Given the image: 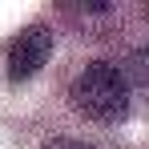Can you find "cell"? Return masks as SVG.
<instances>
[{"label":"cell","mask_w":149,"mask_h":149,"mask_svg":"<svg viewBox=\"0 0 149 149\" xmlns=\"http://www.w3.org/2000/svg\"><path fill=\"white\" fill-rule=\"evenodd\" d=\"M73 105L81 117L101 125H121L133 109V93H129V81L117 65L109 61H93L85 65L81 77L73 81Z\"/></svg>","instance_id":"obj_1"},{"label":"cell","mask_w":149,"mask_h":149,"mask_svg":"<svg viewBox=\"0 0 149 149\" xmlns=\"http://www.w3.org/2000/svg\"><path fill=\"white\" fill-rule=\"evenodd\" d=\"M52 56V28L49 24H28L20 28L12 40H8V52H4V65H8V81H28L36 77Z\"/></svg>","instance_id":"obj_2"},{"label":"cell","mask_w":149,"mask_h":149,"mask_svg":"<svg viewBox=\"0 0 149 149\" xmlns=\"http://www.w3.org/2000/svg\"><path fill=\"white\" fill-rule=\"evenodd\" d=\"M137 81V85H145L149 89V49H137L133 56H129V73H125V81Z\"/></svg>","instance_id":"obj_3"},{"label":"cell","mask_w":149,"mask_h":149,"mask_svg":"<svg viewBox=\"0 0 149 149\" xmlns=\"http://www.w3.org/2000/svg\"><path fill=\"white\" fill-rule=\"evenodd\" d=\"M40 149H97V145H89V141H77V137H49Z\"/></svg>","instance_id":"obj_4"},{"label":"cell","mask_w":149,"mask_h":149,"mask_svg":"<svg viewBox=\"0 0 149 149\" xmlns=\"http://www.w3.org/2000/svg\"><path fill=\"white\" fill-rule=\"evenodd\" d=\"M145 16H149V4H145Z\"/></svg>","instance_id":"obj_5"}]
</instances>
